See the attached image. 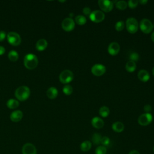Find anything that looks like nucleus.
I'll return each instance as SVG.
<instances>
[{"label":"nucleus","mask_w":154,"mask_h":154,"mask_svg":"<svg viewBox=\"0 0 154 154\" xmlns=\"http://www.w3.org/2000/svg\"><path fill=\"white\" fill-rule=\"evenodd\" d=\"M38 64V60L36 55L32 54H26L23 59L25 67L29 70L35 69Z\"/></svg>","instance_id":"f257e3e1"},{"label":"nucleus","mask_w":154,"mask_h":154,"mask_svg":"<svg viewBox=\"0 0 154 154\" xmlns=\"http://www.w3.org/2000/svg\"><path fill=\"white\" fill-rule=\"evenodd\" d=\"M14 95L17 100L24 101L26 100L30 96V90L25 85L19 87L14 92Z\"/></svg>","instance_id":"f03ea898"},{"label":"nucleus","mask_w":154,"mask_h":154,"mask_svg":"<svg viewBox=\"0 0 154 154\" xmlns=\"http://www.w3.org/2000/svg\"><path fill=\"white\" fill-rule=\"evenodd\" d=\"M126 28L127 31L131 34L135 33L138 28V23L137 20L134 17H129L126 21Z\"/></svg>","instance_id":"7ed1b4c3"},{"label":"nucleus","mask_w":154,"mask_h":154,"mask_svg":"<svg viewBox=\"0 0 154 154\" xmlns=\"http://www.w3.org/2000/svg\"><path fill=\"white\" fill-rule=\"evenodd\" d=\"M73 72L70 70H64L59 76V80L63 84H68L73 79Z\"/></svg>","instance_id":"20e7f679"},{"label":"nucleus","mask_w":154,"mask_h":154,"mask_svg":"<svg viewBox=\"0 0 154 154\" xmlns=\"http://www.w3.org/2000/svg\"><path fill=\"white\" fill-rule=\"evenodd\" d=\"M140 28L143 33L149 34L152 31L153 28V23L148 19H143L140 23Z\"/></svg>","instance_id":"39448f33"},{"label":"nucleus","mask_w":154,"mask_h":154,"mask_svg":"<svg viewBox=\"0 0 154 154\" xmlns=\"http://www.w3.org/2000/svg\"><path fill=\"white\" fill-rule=\"evenodd\" d=\"M7 38L8 43L13 46H18L21 42L20 35L16 32H9L7 35Z\"/></svg>","instance_id":"423d86ee"},{"label":"nucleus","mask_w":154,"mask_h":154,"mask_svg":"<svg viewBox=\"0 0 154 154\" xmlns=\"http://www.w3.org/2000/svg\"><path fill=\"white\" fill-rule=\"evenodd\" d=\"M90 19L95 23H99L103 21L105 19V14L100 10H94L91 13L89 16Z\"/></svg>","instance_id":"0eeeda50"},{"label":"nucleus","mask_w":154,"mask_h":154,"mask_svg":"<svg viewBox=\"0 0 154 154\" xmlns=\"http://www.w3.org/2000/svg\"><path fill=\"white\" fill-rule=\"evenodd\" d=\"M153 120L152 115L150 113H144L141 114L138 119V122L141 126H147L149 125Z\"/></svg>","instance_id":"6e6552de"},{"label":"nucleus","mask_w":154,"mask_h":154,"mask_svg":"<svg viewBox=\"0 0 154 154\" xmlns=\"http://www.w3.org/2000/svg\"><path fill=\"white\" fill-rule=\"evenodd\" d=\"M98 5L99 8L104 12H109L111 11L114 6V3L108 0H99Z\"/></svg>","instance_id":"1a4fd4ad"},{"label":"nucleus","mask_w":154,"mask_h":154,"mask_svg":"<svg viewBox=\"0 0 154 154\" xmlns=\"http://www.w3.org/2000/svg\"><path fill=\"white\" fill-rule=\"evenodd\" d=\"M62 28L66 31H71L75 28V21L72 18L66 17L65 18L61 23Z\"/></svg>","instance_id":"9d476101"},{"label":"nucleus","mask_w":154,"mask_h":154,"mask_svg":"<svg viewBox=\"0 0 154 154\" xmlns=\"http://www.w3.org/2000/svg\"><path fill=\"white\" fill-rule=\"evenodd\" d=\"M91 71L93 75L96 76H100L103 75L106 72L105 66L100 64H96L93 65L91 69Z\"/></svg>","instance_id":"9b49d317"},{"label":"nucleus","mask_w":154,"mask_h":154,"mask_svg":"<svg viewBox=\"0 0 154 154\" xmlns=\"http://www.w3.org/2000/svg\"><path fill=\"white\" fill-rule=\"evenodd\" d=\"M22 152V154H37V149L34 144L27 143L23 146Z\"/></svg>","instance_id":"f8f14e48"},{"label":"nucleus","mask_w":154,"mask_h":154,"mask_svg":"<svg viewBox=\"0 0 154 154\" xmlns=\"http://www.w3.org/2000/svg\"><path fill=\"white\" fill-rule=\"evenodd\" d=\"M120 45L117 42H111L108 47V52L111 55H116L120 51Z\"/></svg>","instance_id":"ddd939ff"},{"label":"nucleus","mask_w":154,"mask_h":154,"mask_svg":"<svg viewBox=\"0 0 154 154\" xmlns=\"http://www.w3.org/2000/svg\"><path fill=\"white\" fill-rule=\"evenodd\" d=\"M23 117V112L20 110H16L11 112L10 118L13 122H18L21 120Z\"/></svg>","instance_id":"4468645a"},{"label":"nucleus","mask_w":154,"mask_h":154,"mask_svg":"<svg viewBox=\"0 0 154 154\" xmlns=\"http://www.w3.org/2000/svg\"><path fill=\"white\" fill-rule=\"evenodd\" d=\"M137 76L141 81L146 82L149 81L150 78V74L147 70L143 69V70H140L138 72Z\"/></svg>","instance_id":"2eb2a0df"},{"label":"nucleus","mask_w":154,"mask_h":154,"mask_svg":"<svg viewBox=\"0 0 154 154\" xmlns=\"http://www.w3.org/2000/svg\"><path fill=\"white\" fill-rule=\"evenodd\" d=\"M91 125L96 129H100L104 126V122L101 118L94 117L91 119Z\"/></svg>","instance_id":"dca6fc26"},{"label":"nucleus","mask_w":154,"mask_h":154,"mask_svg":"<svg viewBox=\"0 0 154 154\" xmlns=\"http://www.w3.org/2000/svg\"><path fill=\"white\" fill-rule=\"evenodd\" d=\"M47 46H48V42L44 38L39 39L35 44V48L38 51H44L45 49H46Z\"/></svg>","instance_id":"f3484780"},{"label":"nucleus","mask_w":154,"mask_h":154,"mask_svg":"<svg viewBox=\"0 0 154 154\" xmlns=\"http://www.w3.org/2000/svg\"><path fill=\"white\" fill-rule=\"evenodd\" d=\"M46 95L48 98L51 99H54L56 98L58 96V90L56 88L54 87H51L47 90Z\"/></svg>","instance_id":"a211bd4d"},{"label":"nucleus","mask_w":154,"mask_h":154,"mask_svg":"<svg viewBox=\"0 0 154 154\" xmlns=\"http://www.w3.org/2000/svg\"><path fill=\"white\" fill-rule=\"evenodd\" d=\"M125 126L123 123L120 122H116L112 125V129L116 132H121L124 130Z\"/></svg>","instance_id":"6ab92c4d"},{"label":"nucleus","mask_w":154,"mask_h":154,"mask_svg":"<svg viewBox=\"0 0 154 154\" xmlns=\"http://www.w3.org/2000/svg\"><path fill=\"white\" fill-rule=\"evenodd\" d=\"M91 146H92L91 143L90 141L86 140L81 143L80 145V149L82 152H86L89 151L91 149Z\"/></svg>","instance_id":"aec40b11"},{"label":"nucleus","mask_w":154,"mask_h":154,"mask_svg":"<svg viewBox=\"0 0 154 154\" xmlns=\"http://www.w3.org/2000/svg\"><path fill=\"white\" fill-rule=\"evenodd\" d=\"M136 67H137V65H136V63L135 62L133 61H128L126 64V66H125V68H126V70L128 72H133L136 69Z\"/></svg>","instance_id":"412c9836"},{"label":"nucleus","mask_w":154,"mask_h":154,"mask_svg":"<svg viewBox=\"0 0 154 154\" xmlns=\"http://www.w3.org/2000/svg\"><path fill=\"white\" fill-rule=\"evenodd\" d=\"M19 105V102L17 100L14 99H10L7 102V106L10 109H15Z\"/></svg>","instance_id":"4be33fe9"},{"label":"nucleus","mask_w":154,"mask_h":154,"mask_svg":"<svg viewBox=\"0 0 154 154\" xmlns=\"http://www.w3.org/2000/svg\"><path fill=\"white\" fill-rule=\"evenodd\" d=\"M75 21L79 25H84L87 22L86 17L83 15H77L75 18Z\"/></svg>","instance_id":"5701e85b"},{"label":"nucleus","mask_w":154,"mask_h":154,"mask_svg":"<svg viewBox=\"0 0 154 154\" xmlns=\"http://www.w3.org/2000/svg\"><path fill=\"white\" fill-rule=\"evenodd\" d=\"M8 58L11 61L15 62L18 60V58H19L18 53L16 51L11 50L8 54Z\"/></svg>","instance_id":"b1692460"},{"label":"nucleus","mask_w":154,"mask_h":154,"mask_svg":"<svg viewBox=\"0 0 154 154\" xmlns=\"http://www.w3.org/2000/svg\"><path fill=\"white\" fill-rule=\"evenodd\" d=\"M102 137L101 136V135L99 133L96 132V133L93 134L92 135V137H91L92 143L95 145H98V144H100Z\"/></svg>","instance_id":"393cba45"},{"label":"nucleus","mask_w":154,"mask_h":154,"mask_svg":"<svg viewBox=\"0 0 154 154\" xmlns=\"http://www.w3.org/2000/svg\"><path fill=\"white\" fill-rule=\"evenodd\" d=\"M99 113L101 117H106L109 114V109L106 106H102L100 108L99 110Z\"/></svg>","instance_id":"a878e982"},{"label":"nucleus","mask_w":154,"mask_h":154,"mask_svg":"<svg viewBox=\"0 0 154 154\" xmlns=\"http://www.w3.org/2000/svg\"><path fill=\"white\" fill-rule=\"evenodd\" d=\"M127 6H128V4L125 1H119L116 4V8L120 10H125Z\"/></svg>","instance_id":"bb28decb"},{"label":"nucleus","mask_w":154,"mask_h":154,"mask_svg":"<svg viewBox=\"0 0 154 154\" xmlns=\"http://www.w3.org/2000/svg\"><path fill=\"white\" fill-rule=\"evenodd\" d=\"M107 149L103 146H99L95 149V154H106Z\"/></svg>","instance_id":"cd10ccee"},{"label":"nucleus","mask_w":154,"mask_h":154,"mask_svg":"<svg viewBox=\"0 0 154 154\" xmlns=\"http://www.w3.org/2000/svg\"><path fill=\"white\" fill-rule=\"evenodd\" d=\"M63 91L66 95H70L73 92V88L70 85H66L63 88Z\"/></svg>","instance_id":"c85d7f7f"},{"label":"nucleus","mask_w":154,"mask_h":154,"mask_svg":"<svg viewBox=\"0 0 154 154\" xmlns=\"http://www.w3.org/2000/svg\"><path fill=\"white\" fill-rule=\"evenodd\" d=\"M124 27H125V23L123 21L120 20V21H118L116 23L115 29H116V31H121L124 29Z\"/></svg>","instance_id":"c756f323"},{"label":"nucleus","mask_w":154,"mask_h":154,"mask_svg":"<svg viewBox=\"0 0 154 154\" xmlns=\"http://www.w3.org/2000/svg\"><path fill=\"white\" fill-rule=\"evenodd\" d=\"M100 144H102V146H103L106 147L110 144V139L108 137H106V136L102 137V139H101Z\"/></svg>","instance_id":"7c9ffc66"},{"label":"nucleus","mask_w":154,"mask_h":154,"mask_svg":"<svg viewBox=\"0 0 154 154\" xmlns=\"http://www.w3.org/2000/svg\"><path fill=\"white\" fill-rule=\"evenodd\" d=\"M139 55L138 53L135 52H131V54L129 55V60L131 61H133L134 62H135L136 61H138V59H139Z\"/></svg>","instance_id":"2f4dec72"},{"label":"nucleus","mask_w":154,"mask_h":154,"mask_svg":"<svg viewBox=\"0 0 154 154\" xmlns=\"http://www.w3.org/2000/svg\"><path fill=\"white\" fill-rule=\"evenodd\" d=\"M138 4V1L137 0H129L128 2V5L131 8H135Z\"/></svg>","instance_id":"473e14b6"},{"label":"nucleus","mask_w":154,"mask_h":154,"mask_svg":"<svg viewBox=\"0 0 154 154\" xmlns=\"http://www.w3.org/2000/svg\"><path fill=\"white\" fill-rule=\"evenodd\" d=\"M82 13L85 14V15H89L91 14V9L89 7H84L82 10Z\"/></svg>","instance_id":"72a5a7b5"},{"label":"nucleus","mask_w":154,"mask_h":154,"mask_svg":"<svg viewBox=\"0 0 154 154\" xmlns=\"http://www.w3.org/2000/svg\"><path fill=\"white\" fill-rule=\"evenodd\" d=\"M152 110V106L149 104H146L144 106V111L146 112V113H149L150 111Z\"/></svg>","instance_id":"f704fd0d"},{"label":"nucleus","mask_w":154,"mask_h":154,"mask_svg":"<svg viewBox=\"0 0 154 154\" xmlns=\"http://www.w3.org/2000/svg\"><path fill=\"white\" fill-rule=\"evenodd\" d=\"M6 37V33L4 31H0V42H2Z\"/></svg>","instance_id":"c9c22d12"},{"label":"nucleus","mask_w":154,"mask_h":154,"mask_svg":"<svg viewBox=\"0 0 154 154\" xmlns=\"http://www.w3.org/2000/svg\"><path fill=\"white\" fill-rule=\"evenodd\" d=\"M5 49L4 47L0 46V55H3L5 53Z\"/></svg>","instance_id":"e433bc0d"},{"label":"nucleus","mask_w":154,"mask_h":154,"mask_svg":"<svg viewBox=\"0 0 154 154\" xmlns=\"http://www.w3.org/2000/svg\"><path fill=\"white\" fill-rule=\"evenodd\" d=\"M128 154H140V153L137 150H132L129 152Z\"/></svg>","instance_id":"4c0bfd02"},{"label":"nucleus","mask_w":154,"mask_h":154,"mask_svg":"<svg viewBox=\"0 0 154 154\" xmlns=\"http://www.w3.org/2000/svg\"><path fill=\"white\" fill-rule=\"evenodd\" d=\"M138 1L139 3H140L142 5H145L147 2V1H146V0H140Z\"/></svg>","instance_id":"58836bf2"},{"label":"nucleus","mask_w":154,"mask_h":154,"mask_svg":"<svg viewBox=\"0 0 154 154\" xmlns=\"http://www.w3.org/2000/svg\"><path fill=\"white\" fill-rule=\"evenodd\" d=\"M151 39L154 42V32H153L151 34Z\"/></svg>","instance_id":"ea45409f"},{"label":"nucleus","mask_w":154,"mask_h":154,"mask_svg":"<svg viewBox=\"0 0 154 154\" xmlns=\"http://www.w3.org/2000/svg\"><path fill=\"white\" fill-rule=\"evenodd\" d=\"M152 73H153V75L154 76V67L152 69Z\"/></svg>","instance_id":"a19ab883"},{"label":"nucleus","mask_w":154,"mask_h":154,"mask_svg":"<svg viewBox=\"0 0 154 154\" xmlns=\"http://www.w3.org/2000/svg\"><path fill=\"white\" fill-rule=\"evenodd\" d=\"M153 152H154V146H153Z\"/></svg>","instance_id":"79ce46f5"},{"label":"nucleus","mask_w":154,"mask_h":154,"mask_svg":"<svg viewBox=\"0 0 154 154\" xmlns=\"http://www.w3.org/2000/svg\"><path fill=\"white\" fill-rule=\"evenodd\" d=\"M153 28H154V23H153Z\"/></svg>","instance_id":"37998d69"}]
</instances>
